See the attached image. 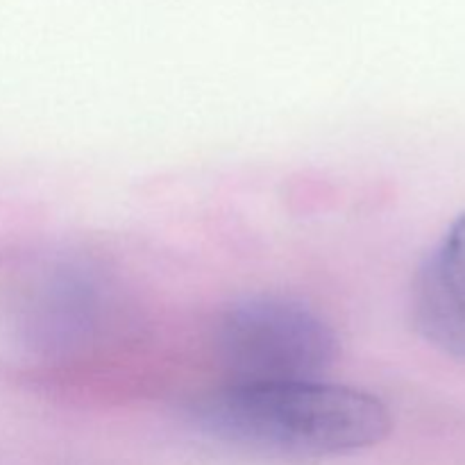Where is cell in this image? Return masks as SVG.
<instances>
[{
    "label": "cell",
    "instance_id": "cell-1",
    "mask_svg": "<svg viewBox=\"0 0 465 465\" xmlns=\"http://www.w3.org/2000/svg\"><path fill=\"white\" fill-rule=\"evenodd\" d=\"M198 430L230 448L282 461H318L381 443L389 409L375 395L325 381L223 386L193 407Z\"/></svg>",
    "mask_w": 465,
    "mask_h": 465
},
{
    "label": "cell",
    "instance_id": "cell-2",
    "mask_svg": "<svg viewBox=\"0 0 465 465\" xmlns=\"http://www.w3.org/2000/svg\"><path fill=\"white\" fill-rule=\"evenodd\" d=\"M216 350L232 386L321 381L339 339L318 313L284 298H248L218 322Z\"/></svg>",
    "mask_w": 465,
    "mask_h": 465
},
{
    "label": "cell",
    "instance_id": "cell-3",
    "mask_svg": "<svg viewBox=\"0 0 465 465\" xmlns=\"http://www.w3.org/2000/svg\"><path fill=\"white\" fill-rule=\"evenodd\" d=\"M413 322L434 348L465 361V213L418 271Z\"/></svg>",
    "mask_w": 465,
    "mask_h": 465
}]
</instances>
